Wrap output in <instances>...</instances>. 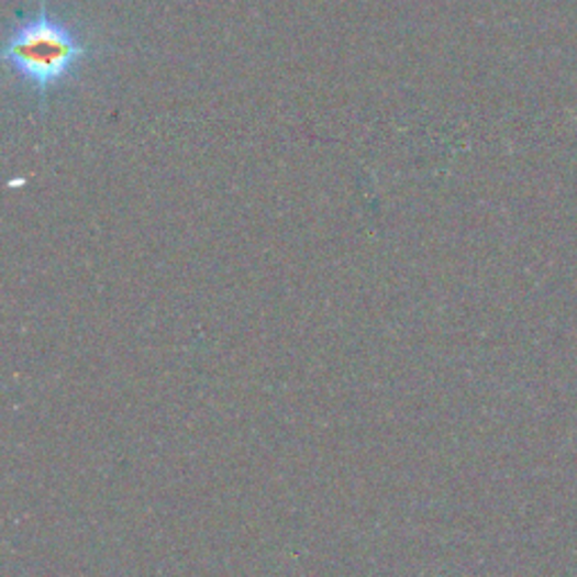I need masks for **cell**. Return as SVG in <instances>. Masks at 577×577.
<instances>
[{"mask_svg":"<svg viewBox=\"0 0 577 577\" xmlns=\"http://www.w3.org/2000/svg\"><path fill=\"white\" fill-rule=\"evenodd\" d=\"M107 51L81 19L51 0L21 10L8 25L3 62L16 86L46 111L59 96L73 91L86 70Z\"/></svg>","mask_w":577,"mask_h":577,"instance_id":"1","label":"cell"}]
</instances>
